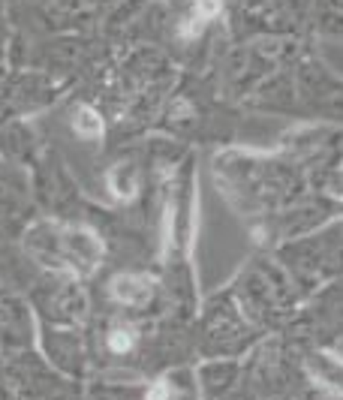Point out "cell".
I'll return each instance as SVG.
<instances>
[{"label": "cell", "mask_w": 343, "mask_h": 400, "mask_svg": "<svg viewBox=\"0 0 343 400\" xmlns=\"http://www.w3.org/2000/svg\"><path fill=\"white\" fill-rule=\"evenodd\" d=\"M109 346H112V352H127L129 346H133V334L124 331V328H115V331L109 334Z\"/></svg>", "instance_id": "obj_4"}, {"label": "cell", "mask_w": 343, "mask_h": 400, "mask_svg": "<svg viewBox=\"0 0 343 400\" xmlns=\"http://www.w3.org/2000/svg\"><path fill=\"white\" fill-rule=\"evenodd\" d=\"M148 400H172V388H169V382H157L148 392Z\"/></svg>", "instance_id": "obj_5"}, {"label": "cell", "mask_w": 343, "mask_h": 400, "mask_svg": "<svg viewBox=\"0 0 343 400\" xmlns=\"http://www.w3.org/2000/svg\"><path fill=\"white\" fill-rule=\"evenodd\" d=\"M100 129H103V121H100L97 112L81 109V112L76 114V133H79V136L91 139V136H100Z\"/></svg>", "instance_id": "obj_3"}, {"label": "cell", "mask_w": 343, "mask_h": 400, "mask_svg": "<svg viewBox=\"0 0 343 400\" xmlns=\"http://www.w3.org/2000/svg\"><path fill=\"white\" fill-rule=\"evenodd\" d=\"M307 367H310V373H316L319 382H325L331 388H337V392H343V364L328 355V352H322V355H316L307 361Z\"/></svg>", "instance_id": "obj_1"}, {"label": "cell", "mask_w": 343, "mask_h": 400, "mask_svg": "<svg viewBox=\"0 0 343 400\" xmlns=\"http://www.w3.org/2000/svg\"><path fill=\"white\" fill-rule=\"evenodd\" d=\"M112 295L124 304H141L151 295V283L145 277H117L112 283Z\"/></svg>", "instance_id": "obj_2"}]
</instances>
